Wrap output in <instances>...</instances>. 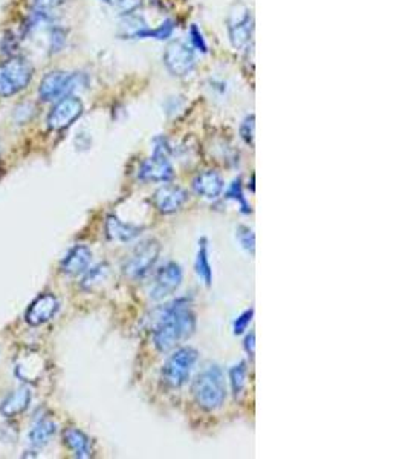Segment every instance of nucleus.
I'll use <instances>...</instances> for the list:
<instances>
[{
    "mask_svg": "<svg viewBox=\"0 0 408 459\" xmlns=\"http://www.w3.org/2000/svg\"><path fill=\"white\" fill-rule=\"evenodd\" d=\"M196 330V314L188 299H176L155 311L153 342L160 352H169Z\"/></svg>",
    "mask_w": 408,
    "mask_h": 459,
    "instance_id": "nucleus-1",
    "label": "nucleus"
},
{
    "mask_svg": "<svg viewBox=\"0 0 408 459\" xmlns=\"http://www.w3.org/2000/svg\"><path fill=\"white\" fill-rule=\"evenodd\" d=\"M191 393L202 409L217 410L225 404L227 384L224 371L217 364H210L200 371L191 384Z\"/></svg>",
    "mask_w": 408,
    "mask_h": 459,
    "instance_id": "nucleus-2",
    "label": "nucleus"
},
{
    "mask_svg": "<svg viewBox=\"0 0 408 459\" xmlns=\"http://www.w3.org/2000/svg\"><path fill=\"white\" fill-rule=\"evenodd\" d=\"M34 76V68L23 57H11L0 64V97H13L28 88Z\"/></svg>",
    "mask_w": 408,
    "mask_h": 459,
    "instance_id": "nucleus-3",
    "label": "nucleus"
},
{
    "mask_svg": "<svg viewBox=\"0 0 408 459\" xmlns=\"http://www.w3.org/2000/svg\"><path fill=\"white\" fill-rule=\"evenodd\" d=\"M198 357V351L191 346L176 349L162 366V380L165 384H169L170 388H182L190 380Z\"/></svg>",
    "mask_w": 408,
    "mask_h": 459,
    "instance_id": "nucleus-4",
    "label": "nucleus"
},
{
    "mask_svg": "<svg viewBox=\"0 0 408 459\" xmlns=\"http://www.w3.org/2000/svg\"><path fill=\"white\" fill-rule=\"evenodd\" d=\"M160 242L155 241V239H147V241L136 245L135 250L126 259L123 265L124 274L132 280H141L147 278L155 268L157 259H160Z\"/></svg>",
    "mask_w": 408,
    "mask_h": 459,
    "instance_id": "nucleus-5",
    "label": "nucleus"
},
{
    "mask_svg": "<svg viewBox=\"0 0 408 459\" xmlns=\"http://www.w3.org/2000/svg\"><path fill=\"white\" fill-rule=\"evenodd\" d=\"M78 76H71L63 71H52L42 78L39 97L43 101H55L69 95L76 89Z\"/></svg>",
    "mask_w": 408,
    "mask_h": 459,
    "instance_id": "nucleus-6",
    "label": "nucleus"
},
{
    "mask_svg": "<svg viewBox=\"0 0 408 459\" xmlns=\"http://www.w3.org/2000/svg\"><path fill=\"white\" fill-rule=\"evenodd\" d=\"M184 279V271L179 263L169 262L157 270L153 285L150 288V299L153 300H164L165 297L172 296L174 291H178Z\"/></svg>",
    "mask_w": 408,
    "mask_h": 459,
    "instance_id": "nucleus-7",
    "label": "nucleus"
},
{
    "mask_svg": "<svg viewBox=\"0 0 408 459\" xmlns=\"http://www.w3.org/2000/svg\"><path fill=\"white\" fill-rule=\"evenodd\" d=\"M164 63L173 76L184 77L193 72L196 66V55L191 46L184 42H173L164 54Z\"/></svg>",
    "mask_w": 408,
    "mask_h": 459,
    "instance_id": "nucleus-8",
    "label": "nucleus"
},
{
    "mask_svg": "<svg viewBox=\"0 0 408 459\" xmlns=\"http://www.w3.org/2000/svg\"><path fill=\"white\" fill-rule=\"evenodd\" d=\"M83 114V103L78 97L66 95L57 101L48 115V127L51 131H63L76 123Z\"/></svg>",
    "mask_w": 408,
    "mask_h": 459,
    "instance_id": "nucleus-9",
    "label": "nucleus"
},
{
    "mask_svg": "<svg viewBox=\"0 0 408 459\" xmlns=\"http://www.w3.org/2000/svg\"><path fill=\"white\" fill-rule=\"evenodd\" d=\"M229 39L234 48H244L249 43L254 31V20L251 11L244 5H236L228 22Z\"/></svg>",
    "mask_w": 408,
    "mask_h": 459,
    "instance_id": "nucleus-10",
    "label": "nucleus"
},
{
    "mask_svg": "<svg viewBox=\"0 0 408 459\" xmlns=\"http://www.w3.org/2000/svg\"><path fill=\"white\" fill-rule=\"evenodd\" d=\"M173 167L169 155L156 152L152 158L145 160L139 167L138 178L144 182H169L173 178Z\"/></svg>",
    "mask_w": 408,
    "mask_h": 459,
    "instance_id": "nucleus-11",
    "label": "nucleus"
},
{
    "mask_svg": "<svg viewBox=\"0 0 408 459\" xmlns=\"http://www.w3.org/2000/svg\"><path fill=\"white\" fill-rule=\"evenodd\" d=\"M60 309V302L59 299L54 296L51 292H46L42 294V296L37 297L30 308L26 311V316L25 320L28 325L31 326H40L48 323L49 320H52L57 314Z\"/></svg>",
    "mask_w": 408,
    "mask_h": 459,
    "instance_id": "nucleus-12",
    "label": "nucleus"
},
{
    "mask_svg": "<svg viewBox=\"0 0 408 459\" xmlns=\"http://www.w3.org/2000/svg\"><path fill=\"white\" fill-rule=\"evenodd\" d=\"M187 199V191L179 186H174V184H164L153 196L155 207L164 215H172L179 211Z\"/></svg>",
    "mask_w": 408,
    "mask_h": 459,
    "instance_id": "nucleus-13",
    "label": "nucleus"
},
{
    "mask_svg": "<svg viewBox=\"0 0 408 459\" xmlns=\"http://www.w3.org/2000/svg\"><path fill=\"white\" fill-rule=\"evenodd\" d=\"M224 189H225L224 178H222L215 170L202 172L193 179V190L196 191L199 196L205 199H217L222 195Z\"/></svg>",
    "mask_w": 408,
    "mask_h": 459,
    "instance_id": "nucleus-14",
    "label": "nucleus"
},
{
    "mask_svg": "<svg viewBox=\"0 0 408 459\" xmlns=\"http://www.w3.org/2000/svg\"><path fill=\"white\" fill-rule=\"evenodd\" d=\"M92 262V251L86 245H76L61 262V271L68 275L85 274Z\"/></svg>",
    "mask_w": 408,
    "mask_h": 459,
    "instance_id": "nucleus-15",
    "label": "nucleus"
},
{
    "mask_svg": "<svg viewBox=\"0 0 408 459\" xmlns=\"http://www.w3.org/2000/svg\"><path fill=\"white\" fill-rule=\"evenodd\" d=\"M143 232V227L133 225L131 222H124L119 217L110 215L106 219V233L107 236L116 242H132Z\"/></svg>",
    "mask_w": 408,
    "mask_h": 459,
    "instance_id": "nucleus-16",
    "label": "nucleus"
},
{
    "mask_svg": "<svg viewBox=\"0 0 408 459\" xmlns=\"http://www.w3.org/2000/svg\"><path fill=\"white\" fill-rule=\"evenodd\" d=\"M31 404V391L28 388H18L0 404V415L5 418H14L20 415Z\"/></svg>",
    "mask_w": 408,
    "mask_h": 459,
    "instance_id": "nucleus-17",
    "label": "nucleus"
},
{
    "mask_svg": "<svg viewBox=\"0 0 408 459\" xmlns=\"http://www.w3.org/2000/svg\"><path fill=\"white\" fill-rule=\"evenodd\" d=\"M63 439L71 452L80 459H86L92 456V443L86 434H83L80 429L69 427L63 431Z\"/></svg>",
    "mask_w": 408,
    "mask_h": 459,
    "instance_id": "nucleus-18",
    "label": "nucleus"
},
{
    "mask_svg": "<svg viewBox=\"0 0 408 459\" xmlns=\"http://www.w3.org/2000/svg\"><path fill=\"white\" fill-rule=\"evenodd\" d=\"M55 431H57V424L51 418L43 417L39 421H35V424L30 431V444L34 448L46 446L55 435Z\"/></svg>",
    "mask_w": 408,
    "mask_h": 459,
    "instance_id": "nucleus-19",
    "label": "nucleus"
},
{
    "mask_svg": "<svg viewBox=\"0 0 408 459\" xmlns=\"http://www.w3.org/2000/svg\"><path fill=\"white\" fill-rule=\"evenodd\" d=\"M194 268H196L199 279H202V282L205 283L207 287H211L212 266L210 262V246H208V241L205 237H202L199 241L196 261H194Z\"/></svg>",
    "mask_w": 408,
    "mask_h": 459,
    "instance_id": "nucleus-20",
    "label": "nucleus"
},
{
    "mask_svg": "<svg viewBox=\"0 0 408 459\" xmlns=\"http://www.w3.org/2000/svg\"><path fill=\"white\" fill-rule=\"evenodd\" d=\"M246 381H248V367L245 362H239L229 369V383H231V389H233L234 397H239L242 395V392L246 388Z\"/></svg>",
    "mask_w": 408,
    "mask_h": 459,
    "instance_id": "nucleus-21",
    "label": "nucleus"
},
{
    "mask_svg": "<svg viewBox=\"0 0 408 459\" xmlns=\"http://www.w3.org/2000/svg\"><path fill=\"white\" fill-rule=\"evenodd\" d=\"M174 31V23L173 20H165L161 26H157L156 30H150V28H144V30L135 32L132 37L133 39H157V40H165L172 37Z\"/></svg>",
    "mask_w": 408,
    "mask_h": 459,
    "instance_id": "nucleus-22",
    "label": "nucleus"
},
{
    "mask_svg": "<svg viewBox=\"0 0 408 459\" xmlns=\"http://www.w3.org/2000/svg\"><path fill=\"white\" fill-rule=\"evenodd\" d=\"M107 274H109V266L104 263L97 265V266H94V268H89L85 273V278H83V282H81L83 288L92 290L94 287H97V285L106 280Z\"/></svg>",
    "mask_w": 408,
    "mask_h": 459,
    "instance_id": "nucleus-23",
    "label": "nucleus"
},
{
    "mask_svg": "<svg viewBox=\"0 0 408 459\" xmlns=\"http://www.w3.org/2000/svg\"><path fill=\"white\" fill-rule=\"evenodd\" d=\"M225 198L227 199H231V201H236L240 210H242V213L245 215H249L251 213V205L248 204V201L246 198L244 196V190H242V181H240V178L234 179L233 184H231V186L228 187L227 193H225Z\"/></svg>",
    "mask_w": 408,
    "mask_h": 459,
    "instance_id": "nucleus-24",
    "label": "nucleus"
},
{
    "mask_svg": "<svg viewBox=\"0 0 408 459\" xmlns=\"http://www.w3.org/2000/svg\"><path fill=\"white\" fill-rule=\"evenodd\" d=\"M236 236L239 239L240 245H242L244 250L249 251V253H254V248H256V236L254 232L249 227L246 225H240L236 230Z\"/></svg>",
    "mask_w": 408,
    "mask_h": 459,
    "instance_id": "nucleus-25",
    "label": "nucleus"
},
{
    "mask_svg": "<svg viewBox=\"0 0 408 459\" xmlns=\"http://www.w3.org/2000/svg\"><path fill=\"white\" fill-rule=\"evenodd\" d=\"M254 135H256V119H254V115H249L248 118H245L242 126H240V136H242V140L246 144L253 145Z\"/></svg>",
    "mask_w": 408,
    "mask_h": 459,
    "instance_id": "nucleus-26",
    "label": "nucleus"
},
{
    "mask_svg": "<svg viewBox=\"0 0 408 459\" xmlns=\"http://www.w3.org/2000/svg\"><path fill=\"white\" fill-rule=\"evenodd\" d=\"M253 316H254V309L251 308V309L244 311L242 314H240L234 320V323H233V333H234V335H242L245 333V330L249 326V323H251Z\"/></svg>",
    "mask_w": 408,
    "mask_h": 459,
    "instance_id": "nucleus-27",
    "label": "nucleus"
},
{
    "mask_svg": "<svg viewBox=\"0 0 408 459\" xmlns=\"http://www.w3.org/2000/svg\"><path fill=\"white\" fill-rule=\"evenodd\" d=\"M190 39H191L193 46L198 51H200L203 54L208 52V44H207L205 39H203V35H202L200 30L198 28V25H191V28H190Z\"/></svg>",
    "mask_w": 408,
    "mask_h": 459,
    "instance_id": "nucleus-28",
    "label": "nucleus"
},
{
    "mask_svg": "<svg viewBox=\"0 0 408 459\" xmlns=\"http://www.w3.org/2000/svg\"><path fill=\"white\" fill-rule=\"evenodd\" d=\"M63 0H34V11L48 14L52 9L60 6Z\"/></svg>",
    "mask_w": 408,
    "mask_h": 459,
    "instance_id": "nucleus-29",
    "label": "nucleus"
},
{
    "mask_svg": "<svg viewBox=\"0 0 408 459\" xmlns=\"http://www.w3.org/2000/svg\"><path fill=\"white\" fill-rule=\"evenodd\" d=\"M51 46H52V51H60L61 49V46L64 43V34L61 30H59V28H55V30H52L51 32Z\"/></svg>",
    "mask_w": 408,
    "mask_h": 459,
    "instance_id": "nucleus-30",
    "label": "nucleus"
},
{
    "mask_svg": "<svg viewBox=\"0 0 408 459\" xmlns=\"http://www.w3.org/2000/svg\"><path fill=\"white\" fill-rule=\"evenodd\" d=\"M118 5L124 14H132L135 9L141 6V0H118Z\"/></svg>",
    "mask_w": 408,
    "mask_h": 459,
    "instance_id": "nucleus-31",
    "label": "nucleus"
},
{
    "mask_svg": "<svg viewBox=\"0 0 408 459\" xmlns=\"http://www.w3.org/2000/svg\"><path fill=\"white\" fill-rule=\"evenodd\" d=\"M245 349H246V352L254 357V352H256V334L254 333H249L245 338Z\"/></svg>",
    "mask_w": 408,
    "mask_h": 459,
    "instance_id": "nucleus-32",
    "label": "nucleus"
},
{
    "mask_svg": "<svg viewBox=\"0 0 408 459\" xmlns=\"http://www.w3.org/2000/svg\"><path fill=\"white\" fill-rule=\"evenodd\" d=\"M101 2H104V4H109L110 5V4H112V0H101Z\"/></svg>",
    "mask_w": 408,
    "mask_h": 459,
    "instance_id": "nucleus-33",
    "label": "nucleus"
}]
</instances>
